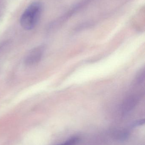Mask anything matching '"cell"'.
Listing matches in <instances>:
<instances>
[{"mask_svg":"<svg viewBox=\"0 0 145 145\" xmlns=\"http://www.w3.org/2000/svg\"><path fill=\"white\" fill-rule=\"evenodd\" d=\"M79 142V138L77 137H73L68 140L65 143H64V145H76Z\"/></svg>","mask_w":145,"mask_h":145,"instance_id":"cell-4","label":"cell"},{"mask_svg":"<svg viewBox=\"0 0 145 145\" xmlns=\"http://www.w3.org/2000/svg\"><path fill=\"white\" fill-rule=\"evenodd\" d=\"M140 100L138 95H132L124 100L122 105L123 112L124 114L129 112L134 109Z\"/></svg>","mask_w":145,"mask_h":145,"instance_id":"cell-3","label":"cell"},{"mask_svg":"<svg viewBox=\"0 0 145 145\" xmlns=\"http://www.w3.org/2000/svg\"><path fill=\"white\" fill-rule=\"evenodd\" d=\"M42 7L38 2L32 3L25 9L20 18V24L24 29L30 30L35 27L41 14Z\"/></svg>","mask_w":145,"mask_h":145,"instance_id":"cell-1","label":"cell"},{"mask_svg":"<svg viewBox=\"0 0 145 145\" xmlns=\"http://www.w3.org/2000/svg\"><path fill=\"white\" fill-rule=\"evenodd\" d=\"M64 145V144H60V145Z\"/></svg>","mask_w":145,"mask_h":145,"instance_id":"cell-6","label":"cell"},{"mask_svg":"<svg viewBox=\"0 0 145 145\" xmlns=\"http://www.w3.org/2000/svg\"><path fill=\"white\" fill-rule=\"evenodd\" d=\"M44 50V47L42 46H38L31 49L25 57V64L27 66H32L39 63L43 56Z\"/></svg>","mask_w":145,"mask_h":145,"instance_id":"cell-2","label":"cell"},{"mask_svg":"<svg viewBox=\"0 0 145 145\" xmlns=\"http://www.w3.org/2000/svg\"><path fill=\"white\" fill-rule=\"evenodd\" d=\"M144 123V119H141V120H139V121L135 122L133 124V127H137V126H141V125H143Z\"/></svg>","mask_w":145,"mask_h":145,"instance_id":"cell-5","label":"cell"}]
</instances>
